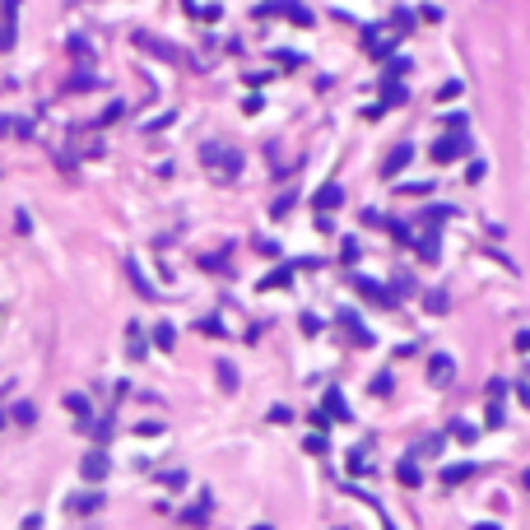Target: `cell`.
<instances>
[{"instance_id":"484cf974","label":"cell","mask_w":530,"mask_h":530,"mask_svg":"<svg viewBox=\"0 0 530 530\" xmlns=\"http://www.w3.org/2000/svg\"><path fill=\"white\" fill-rule=\"evenodd\" d=\"M497 423H502V405L488 396V428H497Z\"/></svg>"},{"instance_id":"277c9868","label":"cell","mask_w":530,"mask_h":530,"mask_svg":"<svg viewBox=\"0 0 530 530\" xmlns=\"http://www.w3.org/2000/svg\"><path fill=\"white\" fill-rule=\"evenodd\" d=\"M107 470H112L107 452H88L84 461H79V475H84L88 484H102V479H107Z\"/></svg>"},{"instance_id":"1f68e13d","label":"cell","mask_w":530,"mask_h":530,"mask_svg":"<svg viewBox=\"0 0 530 530\" xmlns=\"http://www.w3.org/2000/svg\"><path fill=\"white\" fill-rule=\"evenodd\" d=\"M475 530H497V526H475Z\"/></svg>"},{"instance_id":"7402d4cb","label":"cell","mask_w":530,"mask_h":530,"mask_svg":"<svg viewBox=\"0 0 530 530\" xmlns=\"http://www.w3.org/2000/svg\"><path fill=\"white\" fill-rule=\"evenodd\" d=\"M284 284H288V270H284V265H279L275 275H265V279H261V288H284Z\"/></svg>"},{"instance_id":"44dd1931","label":"cell","mask_w":530,"mask_h":530,"mask_svg":"<svg viewBox=\"0 0 530 530\" xmlns=\"http://www.w3.org/2000/svg\"><path fill=\"white\" fill-rule=\"evenodd\" d=\"M405 98H409V93H405V84H391V79H387V107H400Z\"/></svg>"},{"instance_id":"f1b7e54d","label":"cell","mask_w":530,"mask_h":530,"mask_svg":"<svg viewBox=\"0 0 530 530\" xmlns=\"http://www.w3.org/2000/svg\"><path fill=\"white\" fill-rule=\"evenodd\" d=\"M288 419H293V414H288L284 405H275V409H270V423H288Z\"/></svg>"},{"instance_id":"ac0fdd59","label":"cell","mask_w":530,"mask_h":530,"mask_svg":"<svg viewBox=\"0 0 530 530\" xmlns=\"http://www.w3.org/2000/svg\"><path fill=\"white\" fill-rule=\"evenodd\" d=\"M172 340H177V331L167 326V321H163V326H154V344H158V349H172Z\"/></svg>"},{"instance_id":"603a6c76","label":"cell","mask_w":530,"mask_h":530,"mask_svg":"<svg viewBox=\"0 0 530 530\" xmlns=\"http://www.w3.org/2000/svg\"><path fill=\"white\" fill-rule=\"evenodd\" d=\"M126 270H131V284H135V288H140L144 298H149V293H154V288L144 284V275H140V265H135V261H131V265H126Z\"/></svg>"},{"instance_id":"8fae6325","label":"cell","mask_w":530,"mask_h":530,"mask_svg":"<svg viewBox=\"0 0 530 530\" xmlns=\"http://www.w3.org/2000/svg\"><path fill=\"white\" fill-rule=\"evenodd\" d=\"M340 321H344V331H349V335H358V344H363V349H367V344H372V335H367V326H363V321H358V317H353V312H340Z\"/></svg>"},{"instance_id":"9c48e42d","label":"cell","mask_w":530,"mask_h":530,"mask_svg":"<svg viewBox=\"0 0 530 530\" xmlns=\"http://www.w3.org/2000/svg\"><path fill=\"white\" fill-rule=\"evenodd\" d=\"M126 353H131L135 363H140L144 353H149V344H144V331H140V326H135V321H131V331H126Z\"/></svg>"},{"instance_id":"4dcf8cb0","label":"cell","mask_w":530,"mask_h":530,"mask_svg":"<svg viewBox=\"0 0 530 530\" xmlns=\"http://www.w3.org/2000/svg\"><path fill=\"white\" fill-rule=\"evenodd\" d=\"M5 131H10V122H5V117H0V135H5Z\"/></svg>"},{"instance_id":"ffe728a7","label":"cell","mask_w":530,"mask_h":530,"mask_svg":"<svg viewBox=\"0 0 530 530\" xmlns=\"http://www.w3.org/2000/svg\"><path fill=\"white\" fill-rule=\"evenodd\" d=\"M419 256L437 261V232H432V228H428V237H419Z\"/></svg>"},{"instance_id":"3957f363","label":"cell","mask_w":530,"mask_h":530,"mask_svg":"<svg viewBox=\"0 0 530 530\" xmlns=\"http://www.w3.org/2000/svg\"><path fill=\"white\" fill-rule=\"evenodd\" d=\"M452 377H456L452 353H428V382L432 387H452Z\"/></svg>"},{"instance_id":"30bf717a","label":"cell","mask_w":530,"mask_h":530,"mask_svg":"<svg viewBox=\"0 0 530 530\" xmlns=\"http://www.w3.org/2000/svg\"><path fill=\"white\" fill-rule=\"evenodd\" d=\"M331 423H340V419H349V409H344V400H340V391H326V409H321Z\"/></svg>"},{"instance_id":"4316f807","label":"cell","mask_w":530,"mask_h":530,"mask_svg":"<svg viewBox=\"0 0 530 530\" xmlns=\"http://www.w3.org/2000/svg\"><path fill=\"white\" fill-rule=\"evenodd\" d=\"M452 432H456L461 442H475V428H470V423H452Z\"/></svg>"},{"instance_id":"52a82bcc","label":"cell","mask_w":530,"mask_h":530,"mask_svg":"<svg viewBox=\"0 0 530 530\" xmlns=\"http://www.w3.org/2000/svg\"><path fill=\"white\" fill-rule=\"evenodd\" d=\"M353 288H358V293H363L367 302H382V307H396L387 288H382V284H372V279H363V275H353Z\"/></svg>"},{"instance_id":"cb8c5ba5","label":"cell","mask_w":530,"mask_h":530,"mask_svg":"<svg viewBox=\"0 0 530 530\" xmlns=\"http://www.w3.org/2000/svg\"><path fill=\"white\" fill-rule=\"evenodd\" d=\"M428 312H447V293H442V288L428 293Z\"/></svg>"},{"instance_id":"6da1fadb","label":"cell","mask_w":530,"mask_h":530,"mask_svg":"<svg viewBox=\"0 0 530 530\" xmlns=\"http://www.w3.org/2000/svg\"><path fill=\"white\" fill-rule=\"evenodd\" d=\"M200 163L214 167L219 177H232L242 167V154H237V149H223V144H205V149H200Z\"/></svg>"},{"instance_id":"f546056e","label":"cell","mask_w":530,"mask_h":530,"mask_svg":"<svg viewBox=\"0 0 530 530\" xmlns=\"http://www.w3.org/2000/svg\"><path fill=\"white\" fill-rule=\"evenodd\" d=\"M512 344H517V353H530V331H521V335H517V340H512Z\"/></svg>"},{"instance_id":"4fadbf2b","label":"cell","mask_w":530,"mask_h":530,"mask_svg":"<svg viewBox=\"0 0 530 530\" xmlns=\"http://www.w3.org/2000/svg\"><path fill=\"white\" fill-rule=\"evenodd\" d=\"M102 507V493H79L70 497V512H98Z\"/></svg>"},{"instance_id":"7a4b0ae2","label":"cell","mask_w":530,"mask_h":530,"mask_svg":"<svg viewBox=\"0 0 530 530\" xmlns=\"http://www.w3.org/2000/svg\"><path fill=\"white\" fill-rule=\"evenodd\" d=\"M14 19H19V0H0V52H14Z\"/></svg>"},{"instance_id":"e0dca14e","label":"cell","mask_w":530,"mask_h":530,"mask_svg":"<svg viewBox=\"0 0 530 530\" xmlns=\"http://www.w3.org/2000/svg\"><path fill=\"white\" fill-rule=\"evenodd\" d=\"M205 517H210V497H205V502H200V507L182 512V521H187V526H205Z\"/></svg>"},{"instance_id":"5bb4252c","label":"cell","mask_w":530,"mask_h":530,"mask_svg":"<svg viewBox=\"0 0 530 530\" xmlns=\"http://www.w3.org/2000/svg\"><path fill=\"white\" fill-rule=\"evenodd\" d=\"M66 409L79 419V428H88V400L84 396H66Z\"/></svg>"},{"instance_id":"2e32d148","label":"cell","mask_w":530,"mask_h":530,"mask_svg":"<svg viewBox=\"0 0 530 530\" xmlns=\"http://www.w3.org/2000/svg\"><path fill=\"white\" fill-rule=\"evenodd\" d=\"M214 372H219V387L223 391H237V367H232V363H219Z\"/></svg>"},{"instance_id":"d4e9b609","label":"cell","mask_w":530,"mask_h":530,"mask_svg":"<svg viewBox=\"0 0 530 530\" xmlns=\"http://www.w3.org/2000/svg\"><path fill=\"white\" fill-rule=\"evenodd\" d=\"M391 382H396V377H391V372H377V382H372V391H377V396H387V391H391Z\"/></svg>"},{"instance_id":"ba28073f","label":"cell","mask_w":530,"mask_h":530,"mask_svg":"<svg viewBox=\"0 0 530 530\" xmlns=\"http://www.w3.org/2000/svg\"><path fill=\"white\" fill-rule=\"evenodd\" d=\"M340 205H344V191L335 187V182H326V187L317 191V210H326V214H331V210H340Z\"/></svg>"},{"instance_id":"9a60e30c","label":"cell","mask_w":530,"mask_h":530,"mask_svg":"<svg viewBox=\"0 0 530 530\" xmlns=\"http://www.w3.org/2000/svg\"><path fill=\"white\" fill-rule=\"evenodd\" d=\"M396 475H400V484H409V488H419V484H423V475H419V465H414V461H400Z\"/></svg>"},{"instance_id":"d6986e66","label":"cell","mask_w":530,"mask_h":530,"mask_svg":"<svg viewBox=\"0 0 530 530\" xmlns=\"http://www.w3.org/2000/svg\"><path fill=\"white\" fill-rule=\"evenodd\" d=\"M10 419H14V423H23V428H28V423L37 419V409L28 405V400H23V405H14V414H10Z\"/></svg>"},{"instance_id":"836d02e7","label":"cell","mask_w":530,"mask_h":530,"mask_svg":"<svg viewBox=\"0 0 530 530\" xmlns=\"http://www.w3.org/2000/svg\"><path fill=\"white\" fill-rule=\"evenodd\" d=\"M0 423H5V414H0Z\"/></svg>"},{"instance_id":"d6a6232c","label":"cell","mask_w":530,"mask_h":530,"mask_svg":"<svg viewBox=\"0 0 530 530\" xmlns=\"http://www.w3.org/2000/svg\"><path fill=\"white\" fill-rule=\"evenodd\" d=\"M526 488H530V470H526Z\"/></svg>"},{"instance_id":"8992f818","label":"cell","mask_w":530,"mask_h":530,"mask_svg":"<svg viewBox=\"0 0 530 530\" xmlns=\"http://www.w3.org/2000/svg\"><path fill=\"white\" fill-rule=\"evenodd\" d=\"M461 154H465V135H447V140L432 144V158H437V163H456Z\"/></svg>"},{"instance_id":"7c38bea8","label":"cell","mask_w":530,"mask_h":530,"mask_svg":"<svg viewBox=\"0 0 530 530\" xmlns=\"http://www.w3.org/2000/svg\"><path fill=\"white\" fill-rule=\"evenodd\" d=\"M470 475H475V465H447V470H442V484H465V479H470Z\"/></svg>"},{"instance_id":"83f0119b","label":"cell","mask_w":530,"mask_h":530,"mask_svg":"<svg viewBox=\"0 0 530 530\" xmlns=\"http://www.w3.org/2000/svg\"><path fill=\"white\" fill-rule=\"evenodd\" d=\"M117 117H122V102H112V107L102 112V122H98V126H112V122H117Z\"/></svg>"},{"instance_id":"5b68a950","label":"cell","mask_w":530,"mask_h":530,"mask_svg":"<svg viewBox=\"0 0 530 530\" xmlns=\"http://www.w3.org/2000/svg\"><path fill=\"white\" fill-rule=\"evenodd\" d=\"M409 163H414V144H396L387 154V163H382V177H400Z\"/></svg>"}]
</instances>
